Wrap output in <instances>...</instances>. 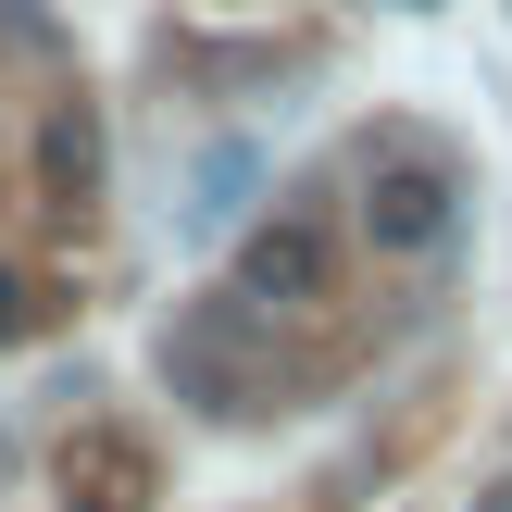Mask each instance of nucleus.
<instances>
[{"label": "nucleus", "instance_id": "nucleus-3", "mask_svg": "<svg viewBox=\"0 0 512 512\" xmlns=\"http://www.w3.org/2000/svg\"><path fill=\"white\" fill-rule=\"evenodd\" d=\"M163 375L200 400V413H263V363H250V313L238 300H213V313H188L163 338Z\"/></svg>", "mask_w": 512, "mask_h": 512}, {"label": "nucleus", "instance_id": "nucleus-6", "mask_svg": "<svg viewBox=\"0 0 512 512\" xmlns=\"http://www.w3.org/2000/svg\"><path fill=\"white\" fill-rule=\"evenodd\" d=\"M250 188H263V150H250V138L200 150V175H188V225H225V213H238Z\"/></svg>", "mask_w": 512, "mask_h": 512}, {"label": "nucleus", "instance_id": "nucleus-4", "mask_svg": "<svg viewBox=\"0 0 512 512\" xmlns=\"http://www.w3.org/2000/svg\"><path fill=\"white\" fill-rule=\"evenodd\" d=\"M50 488H63V512H150V450L125 425H75L50 450Z\"/></svg>", "mask_w": 512, "mask_h": 512}, {"label": "nucleus", "instance_id": "nucleus-5", "mask_svg": "<svg viewBox=\"0 0 512 512\" xmlns=\"http://www.w3.org/2000/svg\"><path fill=\"white\" fill-rule=\"evenodd\" d=\"M38 200L50 213H88L100 200V113L88 100H50V125H38Z\"/></svg>", "mask_w": 512, "mask_h": 512}, {"label": "nucleus", "instance_id": "nucleus-7", "mask_svg": "<svg viewBox=\"0 0 512 512\" xmlns=\"http://www.w3.org/2000/svg\"><path fill=\"white\" fill-rule=\"evenodd\" d=\"M38 325H50V288H38V275H13V263H0V350H25Z\"/></svg>", "mask_w": 512, "mask_h": 512}, {"label": "nucleus", "instance_id": "nucleus-8", "mask_svg": "<svg viewBox=\"0 0 512 512\" xmlns=\"http://www.w3.org/2000/svg\"><path fill=\"white\" fill-rule=\"evenodd\" d=\"M475 512H512V488H488V500H475Z\"/></svg>", "mask_w": 512, "mask_h": 512}, {"label": "nucleus", "instance_id": "nucleus-2", "mask_svg": "<svg viewBox=\"0 0 512 512\" xmlns=\"http://www.w3.org/2000/svg\"><path fill=\"white\" fill-rule=\"evenodd\" d=\"M450 200H463V175L438 163V150H375V175H363V238L375 250H438L450 238Z\"/></svg>", "mask_w": 512, "mask_h": 512}, {"label": "nucleus", "instance_id": "nucleus-1", "mask_svg": "<svg viewBox=\"0 0 512 512\" xmlns=\"http://www.w3.org/2000/svg\"><path fill=\"white\" fill-rule=\"evenodd\" d=\"M338 288V238H325L313 213H275V225H250L238 238V313H313V300Z\"/></svg>", "mask_w": 512, "mask_h": 512}]
</instances>
